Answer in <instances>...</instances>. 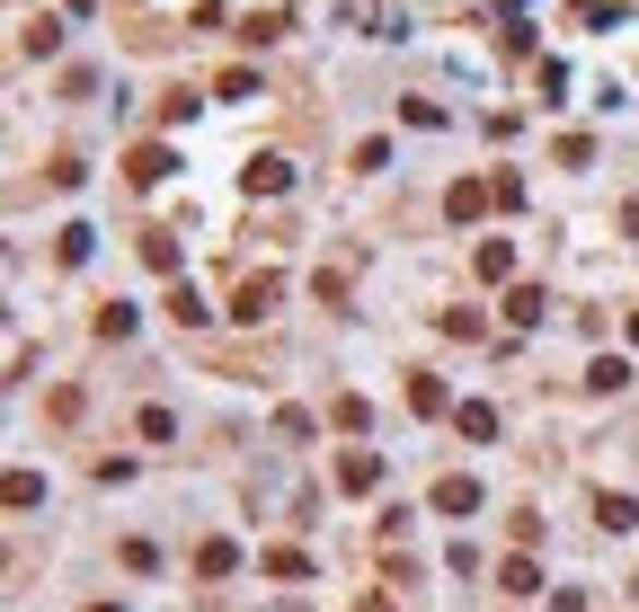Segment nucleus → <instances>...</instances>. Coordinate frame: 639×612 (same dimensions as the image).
Returning a JSON list of instances; mask_svg holds the SVG:
<instances>
[{
  "label": "nucleus",
  "mask_w": 639,
  "mask_h": 612,
  "mask_svg": "<svg viewBox=\"0 0 639 612\" xmlns=\"http://www.w3.org/2000/svg\"><path fill=\"white\" fill-rule=\"evenodd\" d=\"M285 187H293V160H276V152L249 160V195H285Z\"/></svg>",
  "instance_id": "nucleus-1"
},
{
  "label": "nucleus",
  "mask_w": 639,
  "mask_h": 612,
  "mask_svg": "<svg viewBox=\"0 0 639 612\" xmlns=\"http://www.w3.org/2000/svg\"><path fill=\"white\" fill-rule=\"evenodd\" d=\"M0 506H19V515L45 506V480H36V470H10V480H0Z\"/></svg>",
  "instance_id": "nucleus-2"
},
{
  "label": "nucleus",
  "mask_w": 639,
  "mask_h": 612,
  "mask_svg": "<svg viewBox=\"0 0 639 612\" xmlns=\"http://www.w3.org/2000/svg\"><path fill=\"white\" fill-rule=\"evenodd\" d=\"M276 293H285L276 276H249V285H240V320H267V311H276Z\"/></svg>",
  "instance_id": "nucleus-3"
},
{
  "label": "nucleus",
  "mask_w": 639,
  "mask_h": 612,
  "mask_svg": "<svg viewBox=\"0 0 639 612\" xmlns=\"http://www.w3.org/2000/svg\"><path fill=\"white\" fill-rule=\"evenodd\" d=\"M471 506H480V480H444L435 489V515H471Z\"/></svg>",
  "instance_id": "nucleus-4"
},
{
  "label": "nucleus",
  "mask_w": 639,
  "mask_h": 612,
  "mask_svg": "<svg viewBox=\"0 0 639 612\" xmlns=\"http://www.w3.org/2000/svg\"><path fill=\"white\" fill-rule=\"evenodd\" d=\"M595 524H604V532H630L639 506H630V497H595Z\"/></svg>",
  "instance_id": "nucleus-5"
},
{
  "label": "nucleus",
  "mask_w": 639,
  "mask_h": 612,
  "mask_svg": "<svg viewBox=\"0 0 639 612\" xmlns=\"http://www.w3.org/2000/svg\"><path fill=\"white\" fill-rule=\"evenodd\" d=\"M338 480H347V489H373V480H382V461H373V453H347V461H338Z\"/></svg>",
  "instance_id": "nucleus-6"
},
{
  "label": "nucleus",
  "mask_w": 639,
  "mask_h": 612,
  "mask_svg": "<svg viewBox=\"0 0 639 612\" xmlns=\"http://www.w3.org/2000/svg\"><path fill=\"white\" fill-rule=\"evenodd\" d=\"M160 178H169V152H160V143H152V152H134V187H160Z\"/></svg>",
  "instance_id": "nucleus-7"
},
{
  "label": "nucleus",
  "mask_w": 639,
  "mask_h": 612,
  "mask_svg": "<svg viewBox=\"0 0 639 612\" xmlns=\"http://www.w3.org/2000/svg\"><path fill=\"white\" fill-rule=\"evenodd\" d=\"M480 204H489V195H480V187H471V178H462V187H454V195H444V214H454V223H471V214H480Z\"/></svg>",
  "instance_id": "nucleus-8"
},
{
  "label": "nucleus",
  "mask_w": 639,
  "mask_h": 612,
  "mask_svg": "<svg viewBox=\"0 0 639 612\" xmlns=\"http://www.w3.org/2000/svg\"><path fill=\"white\" fill-rule=\"evenodd\" d=\"M462 435H471V444H489V435H497V408H480V399H471V408H462Z\"/></svg>",
  "instance_id": "nucleus-9"
},
{
  "label": "nucleus",
  "mask_w": 639,
  "mask_h": 612,
  "mask_svg": "<svg viewBox=\"0 0 639 612\" xmlns=\"http://www.w3.org/2000/svg\"><path fill=\"white\" fill-rule=\"evenodd\" d=\"M196 568H205V577H231V568H240V551H231V541H205V560H196Z\"/></svg>",
  "instance_id": "nucleus-10"
},
{
  "label": "nucleus",
  "mask_w": 639,
  "mask_h": 612,
  "mask_svg": "<svg viewBox=\"0 0 639 612\" xmlns=\"http://www.w3.org/2000/svg\"><path fill=\"white\" fill-rule=\"evenodd\" d=\"M409 408H426V418H435V408H444V382H435V373H418V382H409Z\"/></svg>",
  "instance_id": "nucleus-11"
},
{
  "label": "nucleus",
  "mask_w": 639,
  "mask_h": 612,
  "mask_svg": "<svg viewBox=\"0 0 639 612\" xmlns=\"http://www.w3.org/2000/svg\"><path fill=\"white\" fill-rule=\"evenodd\" d=\"M89 612H124V603H89Z\"/></svg>",
  "instance_id": "nucleus-12"
}]
</instances>
